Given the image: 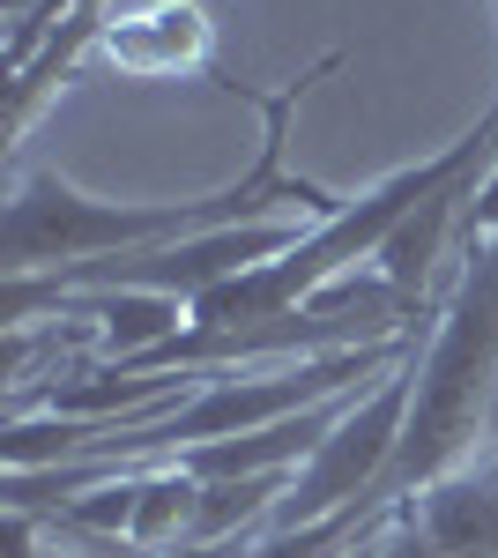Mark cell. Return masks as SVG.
<instances>
[{"label":"cell","mask_w":498,"mask_h":558,"mask_svg":"<svg viewBox=\"0 0 498 558\" xmlns=\"http://www.w3.org/2000/svg\"><path fill=\"white\" fill-rule=\"evenodd\" d=\"M335 68H342V52H328L313 75H297L291 89H246L231 83L223 68L208 75L216 89H231V97H246L260 105V157H253L246 172L231 179L223 194H202V202H165V209H120V202H89L75 194L60 172H31L23 179V194L8 202V223H0V268H8V283H23V276H45V268H68V260H105V254H142V246H179V239H208V231H239V223H260V216L276 209V202H297L305 216H342L350 202H335L328 186H305V179H283V134H291V112L297 97L313 83H328Z\"/></svg>","instance_id":"6da1fadb"},{"label":"cell","mask_w":498,"mask_h":558,"mask_svg":"<svg viewBox=\"0 0 498 558\" xmlns=\"http://www.w3.org/2000/svg\"><path fill=\"white\" fill-rule=\"evenodd\" d=\"M416 357H424V350H410V357H402V365H394L373 395H357V410H350V417L320 439V454H313V462L291 476V492L268 507L260 536H268V529H305V521H328V514H342L350 499H365V507H373V484L387 476L394 447H402V425H410Z\"/></svg>","instance_id":"7a4b0ae2"},{"label":"cell","mask_w":498,"mask_h":558,"mask_svg":"<svg viewBox=\"0 0 498 558\" xmlns=\"http://www.w3.org/2000/svg\"><path fill=\"white\" fill-rule=\"evenodd\" d=\"M8 558H60L38 551V514H8Z\"/></svg>","instance_id":"8992f818"},{"label":"cell","mask_w":498,"mask_h":558,"mask_svg":"<svg viewBox=\"0 0 498 558\" xmlns=\"http://www.w3.org/2000/svg\"><path fill=\"white\" fill-rule=\"evenodd\" d=\"M97 60H112L134 83H171V75H216V45H208V8L202 0H157L142 15L105 23Z\"/></svg>","instance_id":"3957f363"},{"label":"cell","mask_w":498,"mask_h":558,"mask_svg":"<svg viewBox=\"0 0 498 558\" xmlns=\"http://www.w3.org/2000/svg\"><path fill=\"white\" fill-rule=\"evenodd\" d=\"M387 529H394V507H365V499H350V507L328 514V521L268 529L246 558H350V551H365V544H379Z\"/></svg>","instance_id":"5b68a950"},{"label":"cell","mask_w":498,"mask_h":558,"mask_svg":"<svg viewBox=\"0 0 498 558\" xmlns=\"http://www.w3.org/2000/svg\"><path fill=\"white\" fill-rule=\"evenodd\" d=\"M402 514L447 558H498V439H484L469 462H454L416 499H402Z\"/></svg>","instance_id":"277c9868"}]
</instances>
